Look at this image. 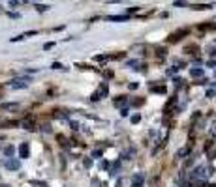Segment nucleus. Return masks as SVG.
<instances>
[{"label": "nucleus", "mask_w": 216, "mask_h": 187, "mask_svg": "<svg viewBox=\"0 0 216 187\" xmlns=\"http://www.w3.org/2000/svg\"><path fill=\"white\" fill-rule=\"evenodd\" d=\"M143 180H145L143 174H135L134 178H132V187H141L143 185Z\"/></svg>", "instance_id": "obj_1"}, {"label": "nucleus", "mask_w": 216, "mask_h": 187, "mask_svg": "<svg viewBox=\"0 0 216 187\" xmlns=\"http://www.w3.org/2000/svg\"><path fill=\"white\" fill-rule=\"evenodd\" d=\"M184 34H188V30H186V28H182V30H179V32H175V34H173L171 38H169V41H173V43H175V41H179L180 38L184 36Z\"/></svg>", "instance_id": "obj_2"}, {"label": "nucleus", "mask_w": 216, "mask_h": 187, "mask_svg": "<svg viewBox=\"0 0 216 187\" xmlns=\"http://www.w3.org/2000/svg\"><path fill=\"white\" fill-rule=\"evenodd\" d=\"M27 82H28V79H15V80H11V86L13 88H23V86H27Z\"/></svg>", "instance_id": "obj_3"}, {"label": "nucleus", "mask_w": 216, "mask_h": 187, "mask_svg": "<svg viewBox=\"0 0 216 187\" xmlns=\"http://www.w3.org/2000/svg\"><path fill=\"white\" fill-rule=\"evenodd\" d=\"M23 127H25V129H28V131H32V129H36V124H34V120H32V118H27V120L23 122Z\"/></svg>", "instance_id": "obj_4"}, {"label": "nucleus", "mask_w": 216, "mask_h": 187, "mask_svg": "<svg viewBox=\"0 0 216 187\" xmlns=\"http://www.w3.org/2000/svg\"><path fill=\"white\" fill-rule=\"evenodd\" d=\"M6 169H9V170H17V169H19V161H17V159H9V161H6Z\"/></svg>", "instance_id": "obj_5"}, {"label": "nucleus", "mask_w": 216, "mask_h": 187, "mask_svg": "<svg viewBox=\"0 0 216 187\" xmlns=\"http://www.w3.org/2000/svg\"><path fill=\"white\" fill-rule=\"evenodd\" d=\"M128 103V97H117V99H113V105H115V107H124V105H126Z\"/></svg>", "instance_id": "obj_6"}, {"label": "nucleus", "mask_w": 216, "mask_h": 187, "mask_svg": "<svg viewBox=\"0 0 216 187\" xmlns=\"http://www.w3.org/2000/svg\"><path fill=\"white\" fill-rule=\"evenodd\" d=\"M19 153H21V157H28V144L27 142H23L19 146Z\"/></svg>", "instance_id": "obj_7"}, {"label": "nucleus", "mask_w": 216, "mask_h": 187, "mask_svg": "<svg viewBox=\"0 0 216 187\" xmlns=\"http://www.w3.org/2000/svg\"><path fill=\"white\" fill-rule=\"evenodd\" d=\"M98 95H100V99L104 97V95H107V84H105V82H102V84H100V88H98Z\"/></svg>", "instance_id": "obj_8"}, {"label": "nucleus", "mask_w": 216, "mask_h": 187, "mask_svg": "<svg viewBox=\"0 0 216 187\" xmlns=\"http://www.w3.org/2000/svg\"><path fill=\"white\" fill-rule=\"evenodd\" d=\"M17 107H19L17 103H4V105H2L4 111H13V109H17Z\"/></svg>", "instance_id": "obj_9"}, {"label": "nucleus", "mask_w": 216, "mask_h": 187, "mask_svg": "<svg viewBox=\"0 0 216 187\" xmlns=\"http://www.w3.org/2000/svg\"><path fill=\"white\" fill-rule=\"evenodd\" d=\"M109 21H126V15H117V17H115V15H111V17H107Z\"/></svg>", "instance_id": "obj_10"}, {"label": "nucleus", "mask_w": 216, "mask_h": 187, "mask_svg": "<svg viewBox=\"0 0 216 187\" xmlns=\"http://www.w3.org/2000/svg\"><path fill=\"white\" fill-rule=\"evenodd\" d=\"M203 73H205L203 69H192V71H190V75H192V77H199V75H203Z\"/></svg>", "instance_id": "obj_11"}, {"label": "nucleus", "mask_w": 216, "mask_h": 187, "mask_svg": "<svg viewBox=\"0 0 216 187\" xmlns=\"http://www.w3.org/2000/svg\"><path fill=\"white\" fill-rule=\"evenodd\" d=\"M152 92H156V94H163V92H165V88H163V86H152Z\"/></svg>", "instance_id": "obj_12"}, {"label": "nucleus", "mask_w": 216, "mask_h": 187, "mask_svg": "<svg viewBox=\"0 0 216 187\" xmlns=\"http://www.w3.org/2000/svg\"><path fill=\"white\" fill-rule=\"evenodd\" d=\"M4 151H6V155H11V153H13L15 150H13V146H8V148H6Z\"/></svg>", "instance_id": "obj_13"}, {"label": "nucleus", "mask_w": 216, "mask_h": 187, "mask_svg": "<svg viewBox=\"0 0 216 187\" xmlns=\"http://www.w3.org/2000/svg\"><path fill=\"white\" fill-rule=\"evenodd\" d=\"M2 125H4V127H9V125H17V122H15V120H11V122H4Z\"/></svg>", "instance_id": "obj_14"}, {"label": "nucleus", "mask_w": 216, "mask_h": 187, "mask_svg": "<svg viewBox=\"0 0 216 187\" xmlns=\"http://www.w3.org/2000/svg\"><path fill=\"white\" fill-rule=\"evenodd\" d=\"M132 122H134V124H137V122H139V114H134V116H132Z\"/></svg>", "instance_id": "obj_15"}, {"label": "nucleus", "mask_w": 216, "mask_h": 187, "mask_svg": "<svg viewBox=\"0 0 216 187\" xmlns=\"http://www.w3.org/2000/svg\"><path fill=\"white\" fill-rule=\"evenodd\" d=\"M36 8H38V11H45V9L49 8V6H36Z\"/></svg>", "instance_id": "obj_16"}, {"label": "nucleus", "mask_w": 216, "mask_h": 187, "mask_svg": "<svg viewBox=\"0 0 216 187\" xmlns=\"http://www.w3.org/2000/svg\"><path fill=\"white\" fill-rule=\"evenodd\" d=\"M51 47H53V43H45V45H43V49H45V51H49Z\"/></svg>", "instance_id": "obj_17"}]
</instances>
